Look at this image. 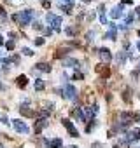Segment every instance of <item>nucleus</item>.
Returning <instances> with one entry per match:
<instances>
[{
  "instance_id": "1",
  "label": "nucleus",
  "mask_w": 140,
  "mask_h": 148,
  "mask_svg": "<svg viewBox=\"0 0 140 148\" xmlns=\"http://www.w3.org/2000/svg\"><path fill=\"white\" fill-rule=\"evenodd\" d=\"M32 18H33V12H32L30 9H26V11H21L19 14H16V16H14V19H16V21H18L21 26H25V25H30Z\"/></svg>"
},
{
  "instance_id": "2",
  "label": "nucleus",
  "mask_w": 140,
  "mask_h": 148,
  "mask_svg": "<svg viewBox=\"0 0 140 148\" xmlns=\"http://www.w3.org/2000/svg\"><path fill=\"white\" fill-rule=\"evenodd\" d=\"M46 19H47V23H49V25H51V26H53V28H54L56 32L60 30V25H61V18H60V16H56V14L49 12Z\"/></svg>"
},
{
  "instance_id": "3",
  "label": "nucleus",
  "mask_w": 140,
  "mask_h": 148,
  "mask_svg": "<svg viewBox=\"0 0 140 148\" xmlns=\"http://www.w3.org/2000/svg\"><path fill=\"white\" fill-rule=\"evenodd\" d=\"M12 125H14V129L18 131V132H21V134H28L30 132V129H28V125L23 122V120H19V119H16V120H12Z\"/></svg>"
},
{
  "instance_id": "4",
  "label": "nucleus",
  "mask_w": 140,
  "mask_h": 148,
  "mask_svg": "<svg viewBox=\"0 0 140 148\" xmlns=\"http://www.w3.org/2000/svg\"><path fill=\"white\" fill-rule=\"evenodd\" d=\"M137 139H140V131L138 129H133V131L126 132L124 138H123V141H126V143H131V141H137Z\"/></svg>"
},
{
  "instance_id": "5",
  "label": "nucleus",
  "mask_w": 140,
  "mask_h": 148,
  "mask_svg": "<svg viewBox=\"0 0 140 148\" xmlns=\"http://www.w3.org/2000/svg\"><path fill=\"white\" fill-rule=\"evenodd\" d=\"M65 98L67 99H76L77 98V91H76V87L74 86H65Z\"/></svg>"
},
{
  "instance_id": "6",
  "label": "nucleus",
  "mask_w": 140,
  "mask_h": 148,
  "mask_svg": "<svg viewBox=\"0 0 140 148\" xmlns=\"http://www.w3.org/2000/svg\"><path fill=\"white\" fill-rule=\"evenodd\" d=\"M63 125L67 127V131H68L70 134H72L74 138H77V136H79V132H77V129L74 127V124H72V122H70L68 119H63Z\"/></svg>"
},
{
  "instance_id": "7",
  "label": "nucleus",
  "mask_w": 140,
  "mask_h": 148,
  "mask_svg": "<svg viewBox=\"0 0 140 148\" xmlns=\"http://www.w3.org/2000/svg\"><path fill=\"white\" fill-rule=\"evenodd\" d=\"M100 58H102L105 63L112 61V54H110V51H109L107 47H102V49H100Z\"/></svg>"
},
{
  "instance_id": "8",
  "label": "nucleus",
  "mask_w": 140,
  "mask_h": 148,
  "mask_svg": "<svg viewBox=\"0 0 140 148\" xmlns=\"http://www.w3.org/2000/svg\"><path fill=\"white\" fill-rule=\"evenodd\" d=\"M110 16H112V19L121 18V16H123V5H116V7L110 11Z\"/></svg>"
},
{
  "instance_id": "9",
  "label": "nucleus",
  "mask_w": 140,
  "mask_h": 148,
  "mask_svg": "<svg viewBox=\"0 0 140 148\" xmlns=\"http://www.w3.org/2000/svg\"><path fill=\"white\" fill-rule=\"evenodd\" d=\"M47 145H49L51 148H61V145H63V143H61V139H60V138H54V139H51Z\"/></svg>"
},
{
  "instance_id": "10",
  "label": "nucleus",
  "mask_w": 140,
  "mask_h": 148,
  "mask_svg": "<svg viewBox=\"0 0 140 148\" xmlns=\"http://www.w3.org/2000/svg\"><path fill=\"white\" fill-rule=\"evenodd\" d=\"M46 125H47V122H46V120L42 119V120H39V122L35 124V131H37V132H40V131H42V129H44Z\"/></svg>"
},
{
  "instance_id": "11",
  "label": "nucleus",
  "mask_w": 140,
  "mask_h": 148,
  "mask_svg": "<svg viewBox=\"0 0 140 148\" xmlns=\"http://www.w3.org/2000/svg\"><path fill=\"white\" fill-rule=\"evenodd\" d=\"M26 84H28L26 77H25V75H19V77H18V86H19V87H25Z\"/></svg>"
},
{
  "instance_id": "12",
  "label": "nucleus",
  "mask_w": 140,
  "mask_h": 148,
  "mask_svg": "<svg viewBox=\"0 0 140 148\" xmlns=\"http://www.w3.org/2000/svg\"><path fill=\"white\" fill-rule=\"evenodd\" d=\"M105 38H109V40H116V28H114V26H112V30H110V32H107Z\"/></svg>"
},
{
  "instance_id": "13",
  "label": "nucleus",
  "mask_w": 140,
  "mask_h": 148,
  "mask_svg": "<svg viewBox=\"0 0 140 148\" xmlns=\"http://www.w3.org/2000/svg\"><path fill=\"white\" fill-rule=\"evenodd\" d=\"M126 58H128L126 52H119V54H117V61H119V64H123V63L126 61Z\"/></svg>"
},
{
  "instance_id": "14",
  "label": "nucleus",
  "mask_w": 140,
  "mask_h": 148,
  "mask_svg": "<svg viewBox=\"0 0 140 148\" xmlns=\"http://www.w3.org/2000/svg\"><path fill=\"white\" fill-rule=\"evenodd\" d=\"M35 89H37V91H42V89H44V80L37 79V80H35Z\"/></svg>"
},
{
  "instance_id": "15",
  "label": "nucleus",
  "mask_w": 140,
  "mask_h": 148,
  "mask_svg": "<svg viewBox=\"0 0 140 148\" xmlns=\"http://www.w3.org/2000/svg\"><path fill=\"white\" fill-rule=\"evenodd\" d=\"M76 117H77L81 122H84V113H82V108H77V110H76Z\"/></svg>"
},
{
  "instance_id": "16",
  "label": "nucleus",
  "mask_w": 140,
  "mask_h": 148,
  "mask_svg": "<svg viewBox=\"0 0 140 148\" xmlns=\"http://www.w3.org/2000/svg\"><path fill=\"white\" fill-rule=\"evenodd\" d=\"M37 68H39V70H42V71H51V68H49L46 63H40V64H37Z\"/></svg>"
},
{
  "instance_id": "17",
  "label": "nucleus",
  "mask_w": 140,
  "mask_h": 148,
  "mask_svg": "<svg viewBox=\"0 0 140 148\" xmlns=\"http://www.w3.org/2000/svg\"><path fill=\"white\" fill-rule=\"evenodd\" d=\"M19 110H21V113H23V115H28V117H32V115H33V113L28 110V106H21Z\"/></svg>"
},
{
  "instance_id": "18",
  "label": "nucleus",
  "mask_w": 140,
  "mask_h": 148,
  "mask_svg": "<svg viewBox=\"0 0 140 148\" xmlns=\"http://www.w3.org/2000/svg\"><path fill=\"white\" fill-rule=\"evenodd\" d=\"M0 19H6V11H4L2 5H0Z\"/></svg>"
},
{
  "instance_id": "19",
  "label": "nucleus",
  "mask_w": 140,
  "mask_h": 148,
  "mask_svg": "<svg viewBox=\"0 0 140 148\" xmlns=\"http://www.w3.org/2000/svg\"><path fill=\"white\" fill-rule=\"evenodd\" d=\"M100 21H102V25H107V18H105V14H103V12L100 14Z\"/></svg>"
},
{
  "instance_id": "20",
  "label": "nucleus",
  "mask_w": 140,
  "mask_h": 148,
  "mask_svg": "<svg viewBox=\"0 0 140 148\" xmlns=\"http://www.w3.org/2000/svg\"><path fill=\"white\" fill-rule=\"evenodd\" d=\"M6 45H7V49H9V51H11V49H14V40H9Z\"/></svg>"
},
{
  "instance_id": "21",
  "label": "nucleus",
  "mask_w": 140,
  "mask_h": 148,
  "mask_svg": "<svg viewBox=\"0 0 140 148\" xmlns=\"http://www.w3.org/2000/svg\"><path fill=\"white\" fill-rule=\"evenodd\" d=\"M65 33H67V35H74V33H76V30H74V28H67V30H65Z\"/></svg>"
},
{
  "instance_id": "22",
  "label": "nucleus",
  "mask_w": 140,
  "mask_h": 148,
  "mask_svg": "<svg viewBox=\"0 0 140 148\" xmlns=\"http://www.w3.org/2000/svg\"><path fill=\"white\" fill-rule=\"evenodd\" d=\"M23 54H25V56H32L33 52H32L30 49H26V47H25V49H23Z\"/></svg>"
},
{
  "instance_id": "23",
  "label": "nucleus",
  "mask_w": 140,
  "mask_h": 148,
  "mask_svg": "<svg viewBox=\"0 0 140 148\" xmlns=\"http://www.w3.org/2000/svg\"><path fill=\"white\" fill-rule=\"evenodd\" d=\"M131 21H133V14H130V16H128V18H126V26H128V25H130V23H131Z\"/></svg>"
},
{
  "instance_id": "24",
  "label": "nucleus",
  "mask_w": 140,
  "mask_h": 148,
  "mask_svg": "<svg viewBox=\"0 0 140 148\" xmlns=\"http://www.w3.org/2000/svg\"><path fill=\"white\" fill-rule=\"evenodd\" d=\"M44 44V38H35V45H42Z\"/></svg>"
},
{
  "instance_id": "25",
  "label": "nucleus",
  "mask_w": 140,
  "mask_h": 148,
  "mask_svg": "<svg viewBox=\"0 0 140 148\" xmlns=\"http://www.w3.org/2000/svg\"><path fill=\"white\" fill-rule=\"evenodd\" d=\"M33 28H35V30H40L42 26H40V23H33Z\"/></svg>"
},
{
  "instance_id": "26",
  "label": "nucleus",
  "mask_w": 140,
  "mask_h": 148,
  "mask_svg": "<svg viewBox=\"0 0 140 148\" xmlns=\"http://www.w3.org/2000/svg\"><path fill=\"white\" fill-rule=\"evenodd\" d=\"M61 2H67V4H72V0H61Z\"/></svg>"
},
{
  "instance_id": "27",
  "label": "nucleus",
  "mask_w": 140,
  "mask_h": 148,
  "mask_svg": "<svg viewBox=\"0 0 140 148\" xmlns=\"http://www.w3.org/2000/svg\"><path fill=\"white\" fill-rule=\"evenodd\" d=\"M137 16H138V18H140V7H138V9H137Z\"/></svg>"
},
{
  "instance_id": "28",
  "label": "nucleus",
  "mask_w": 140,
  "mask_h": 148,
  "mask_svg": "<svg viewBox=\"0 0 140 148\" xmlns=\"http://www.w3.org/2000/svg\"><path fill=\"white\" fill-rule=\"evenodd\" d=\"M4 44V40H2V35H0V45H2Z\"/></svg>"
},
{
  "instance_id": "29",
  "label": "nucleus",
  "mask_w": 140,
  "mask_h": 148,
  "mask_svg": "<svg viewBox=\"0 0 140 148\" xmlns=\"http://www.w3.org/2000/svg\"><path fill=\"white\" fill-rule=\"evenodd\" d=\"M137 49H138V51H140V42H138V44H137Z\"/></svg>"
},
{
  "instance_id": "30",
  "label": "nucleus",
  "mask_w": 140,
  "mask_h": 148,
  "mask_svg": "<svg viewBox=\"0 0 140 148\" xmlns=\"http://www.w3.org/2000/svg\"><path fill=\"white\" fill-rule=\"evenodd\" d=\"M70 148H77V146H70Z\"/></svg>"
},
{
  "instance_id": "31",
  "label": "nucleus",
  "mask_w": 140,
  "mask_h": 148,
  "mask_svg": "<svg viewBox=\"0 0 140 148\" xmlns=\"http://www.w3.org/2000/svg\"><path fill=\"white\" fill-rule=\"evenodd\" d=\"M0 148H4V146H2V145H0Z\"/></svg>"
},
{
  "instance_id": "32",
  "label": "nucleus",
  "mask_w": 140,
  "mask_h": 148,
  "mask_svg": "<svg viewBox=\"0 0 140 148\" xmlns=\"http://www.w3.org/2000/svg\"><path fill=\"white\" fill-rule=\"evenodd\" d=\"M138 66H140V61H138Z\"/></svg>"
},
{
  "instance_id": "33",
  "label": "nucleus",
  "mask_w": 140,
  "mask_h": 148,
  "mask_svg": "<svg viewBox=\"0 0 140 148\" xmlns=\"http://www.w3.org/2000/svg\"><path fill=\"white\" fill-rule=\"evenodd\" d=\"M138 35H140V32H138Z\"/></svg>"
}]
</instances>
